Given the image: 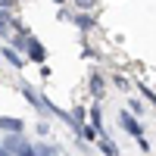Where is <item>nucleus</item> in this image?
<instances>
[{
  "label": "nucleus",
  "instance_id": "nucleus-1",
  "mask_svg": "<svg viewBox=\"0 0 156 156\" xmlns=\"http://www.w3.org/2000/svg\"><path fill=\"white\" fill-rule=\"evenodd\" d=\"M0 125H3L6 131H19L22 128V122H16V119H0Z\"/></svg>",
  "mask_w": 156,
  "mask_h": 156
},
{
  "label": "nucleus",
  "instance_id": "nucleus-2",
  "mask_svg": "<svg viewBox=\"0 0 156 156\" xmlns=\"http://www.w3.org/2000/svg\"><path fill=\"white\" fill-rule=\"evenodd\" d=\"M31 56H34V59H41V56H44V50L37 47V44H31Z\"/></svg>",
  "mask_w": 156,
  "mask_h": 156
}]
</instances>
